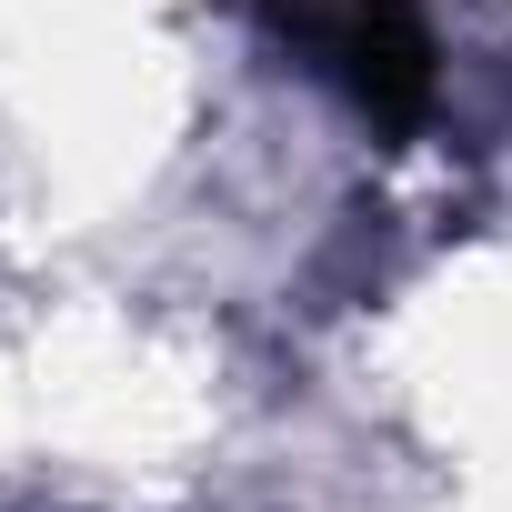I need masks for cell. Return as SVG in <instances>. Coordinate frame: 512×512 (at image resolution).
<instances>
[{"label":"cell","mask_w":512,"mask_h":512,"mask_svg":"<svg viewBox=\"0 0 512 512\" xmlns=\"http://www.w3.org/2000/svg\"><path fill=\"white\" fill-rule=\"evenodd\" d=\"M302 71H322L372 131H422L432 121V91H442V61H432V21L422 0H272L262 11Z\"/></svg>","instance_id":"6da1fadb"}]
</instances>
